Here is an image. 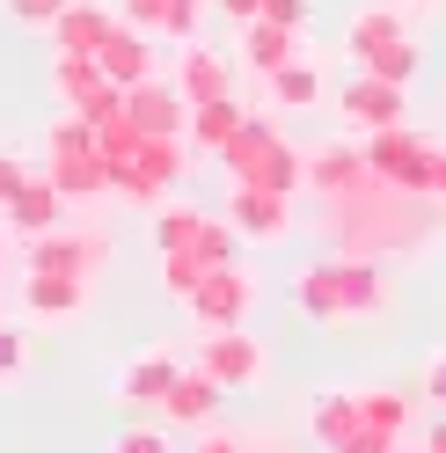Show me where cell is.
<instances>
[{"instance_id": "6da1fadb", "label": "cell", "mask_w": 446, "mask_h": 453, "mask_svg": "<svg viewBox=\"0 0 446 453\" xmlns=\"http://www.w3.org/2000/svg\"><path fill=\"white\" fill-rule=\"evenodd\" d=\"M293 307L308 322H373L388 307V286H381V264L373 257H322L293 278Z\"/></svg>"}, {"instance_id": "7a4b0ae2", "label": "cell", "mask_w": 446, "mask_h": 453, "mask_svg": "<svg viewBox=\"0 0 446 453\" xmlns=\"http://www.w3.org/2000/svg\"><path fill=\"white\" fill-rule=\"evenodd\" d=\"M219 168H227L235 183H264V190H278V197L308 190V154L271 125V110H249V125L235 132V147L219 154Z\"/></svg>"}, {"instance_id": "3957f363", "label": "cell", "mask_w": 446, "mask_h": 453, "mask_svg": "<svg viewBox=\"0 0 446 453\" xmlns=\"http://www.w3.org/2000/svg\"><path fill=\"white\" fill-rule=\"evenodd\" d=\"M366 168L403 190V197H432V176H439V139L410 132V125H388V132H366Z\"/></svg>"}, {"instance_id": "277c9868", "label": "cell", "mask_w": 446, "mask_h": 453, "mask_svg": "<svg viewBox=\"0 0 446 453\" xmlns=\"http://www.w3.org/2000/svg\"><path fill=\"white\" fill-rule=\"evenodd\" d=\"M183 168H190V139H139V154L125 168H110V190H118L125 205L161 212V205H169V190L183 183Z\"/></svg>"}, {"instance_id": "5b68a950", "label": "cell", "mask_w": 446, "mask_h": 453, "mask_svg": "<svg viewBox=\"0 0 446 453\" xmlns=\"http://www.w3.org/2000/svg\"><path fill=\"white\" fill-rule=\"evenodd\" d=\"M51 103L66 110V118H88V125H110V118H125V88L110 81L96 59H51Z\"/></svg>"}, {"instance_id": "8992f818", "label": "cell", "mask_w": 446, "mask_h": 453, "mask_svg": "<svg viewBox=\"0 0 446 453\" xmlns=\"http://www.w3.org/2000/svg\"><path fill=\"white\" fill-rule=\"evenodd\" d=\"M110 264V234L96 226H51V234L22 242V271H51V278H96Z\"/></svg>"}, {"instance_id": "52a82bcc", "label": "cell", "mask_w": 446, "mask_h": 453, "mask_svg": "<svg viewBox=\"0 0 446 453\" xmlns=\"http://www.w3.org/2000/svg\"><path fill=\"white\" fill-rule=\"evenodd\" d=\"M190 365H198V373H212L219 388L235 395V388H264L271 351H264L249 329H205V344H198V358H190Z\"/></svg>"}, {"instance_id": "ba28073f", "label": "cell", "mask_w": 446, "mask_h": 453, "mask_svg": "<svg viewBox=\"0 0 446 453\" xmlns=\"http://www.w3.org/2000/svg\"><path fill=\"white\" fill-rule=\"evenodd\" d=\"M249 307H257V271L227 264V271H212L205 286L190 293V322H198V329H242Z\"/></svg>"}, {"instance_id": "9c48e42d", "label": "cell", "mask_w": 446, "mask_h": 453, "mask_svg": "<svg viewBox=\"0 0 446 453\" xmlns=\"http://www.w3.org/2000/svg\"><path fill=\"white\" fill-rule=\"evenodd\" d=\"M125 118L147 132V139H190V103H183V88H176L169 73L125 88Z\"/></svg>"}, {"instance_id": "30bf717a", "label": "cell", "mask_w": 446, "mask_h": 453, "mask_svg": "<svg viewBox=\"0 0 446 453\" xmlns=\"http://www.w3.org/2000/svg\"><path fill=\"white\" fill-rule=\"evenodd\" d=\"M337 110H344V125H358V132H388V125L410 118V88L373 81V73H351L344 88H337Z\"/></svg>"}, {"instance_id": "8fae6325", "label": "cell", "mask_w": 446, "mask_h": 453, "mask_svg": "<svg viewBox=\"0 0 446 453\" xmlns=\"http://www.w3.org/2000/svg\"><path fill=\"white\" fill-rule=\"evenodd\" d=\"M227 219L242 242H286L293 234V197H278L264 183H235L227 190Z\"/></svg>"}, {"instance_id": "7c38bea8", "label": "cell", "mask_w": 446, "mask_h": 453, "mask_svg": "<svg viewBox=\"0 0 446 453\" xmlns=\"http://www.w3.org/2000/svg\"><path fill=\"white\" fill-rule=\"evenodd\" d=\"M373 183V168H366V147H351V139H322V147H308V190L322 197H351V190H366Z\"/></svg>"}, {"instance_id": "4fadbf2b", "label": "cell", "mask_w": 446, "mask_h": 453, "mask_svg": "<svg viewBox=\"0 0 446 453\" xmlns=\"http://www.w3.org/2000/svg\"><path fill=\"white\" fill-rule=\"evenodd\" d=\"M22 315L30 322H81L88 315V278H51V271H22Z\"/></svg>"}, {"instance_id": "5bb4252c", "label": "cell", "mask_w": 446, "mask_h": 453, "mask_svg": "<svg viewBox=\"0 0 446 453\" xmlns=\"http://www.w3.org/2000/svg\"><path fill=\"white\" fill-rule=\"evenodd\" d=\"M176 380H183V358H176L169 344H147V351H139L125 373H118V403H132V410H161Z\"/></svg>"}, {"instance_id": "9a60e30c", "label": "cell", "mask_w": 446, "mask_h": 453, "mask_svg": "<svg viewBox=\"0 0 446 453\" xmlns=\"http://www.w3.org/2000/svg\"><path fill=\"white\" fill-rule=\"evenodd\" d=\"M169 81L183 88V103L198 110V103H219V96H235V59H227V51H212V44H198V37H190Z\"/></svg>"}, {"instance_id": "2e32d148", "label": "cell", "mask_w": 446, "mask_h": 453, "mask_svg": "<svg viewBox=\"0 0 446 453\" xmlns=\"http://www.w3.org/2000/svg\"><path fill=\"white\" fill-rule=\"evenodd\" d=\"M110 30H118V8H110V0H66V15L51 22V51H66V59H96Z\"/></svg>"}, {"instance_id": "e0dca14e", "label": "cell", "mask_w": 446, "mask_h": 453, "mask_svg": "<svg viewBox=\"0 0 446 453\" xmlns=\"http://www.w3.org/2000/svg\"><path fill=\"white\" fill-rule=\"evenodd\" d=\"M403 37H410V15L396 8V0H373V8H358V15L344 22V51H351L358 66L381 59V51H388V44H403Z\"/></svg>"}, {"instance_id": "ac0fdd59", "label": "cell", "mask_w": 446, "mask_h": 453, "mask_svg": "<svg viewBox=\"0 0 446 453\" xmlns=\"http://www.w3.org/2000/svg\"><path fill=\"white\" fill-rule=\"evenodd\" d=\"M96 66L118 81V88H139V81H154V73H161V66H154V37H147V30H132V22H118V30L103 37Z\"/></svg>"}, {"instance_id": "d6986e66", "label": "cell", "mask_w": 446, "mask_h": 453, "mask_svg": "<svg viewBox=\"0 0 446 453\" xmlns=\"http://www.w3.org/2000/svg\"><path fill=\"white\" fill-rule=\"evenodd\" d=\"M293 59H308V44H300V30H286V22H242V66L249 73H278V66H293Z\"/></svg>"}, {"instance_id": "ffe728a7", "label": "cell", "mask_w": 446, "mask_h": 453, "mask_svg": "<svg viewBox=\"0 0 446 453\" xmlns=\"http://www.w3.org/2000/svg\"><path fill=\"white\" fill-rule=\"evenodd\" d=\"M0 219H8V234L37 242V234H51V226H66V197H59V183H51V176H30V183H22V197H15Z\"/></svg>"}, {"instance_id": "44dd1931", "label": "cell", "mask_w": 446, "mask_h": 453, "mask_svg": "<svg viewBox=\"0 0 446 453\" xmlns=\"http://www.w3.org/2000/svg\"><path fill=\"white\" fill-rule=\"evenodd\" d=\"M219 395H227V388H219L212 373L183 365V380L169 388V403H161V410H169V424H190V432H212V410H219Z\"/></svg>"}, {"instance_id": "7402d4cb", "label": "cell", "mask_w": 446, "mask_h": 453, "mask_svg": "<svg viewBox=\"0 0 446 453\" xmlns=\"http://www.w3.org/2000/svg\"><path fill=\"white\" fill-rule=\"evenodd\" d=\"M249 125V110L235 103V96H219V103H198V110H190V154H227L235 147V132Z\"/></svg>"}, {"instance_id": "603a6c76", "label": "cell", "mask_w": 446, "mask_h": 453, "mask_svg": "<svg viewBox=\"0 0 446 453\" xmlns=\"http://www.w3.org/2000/svg\"><path fill=\"white\" fill-rule=\"evenodd\" d=\"M308 424H315V439L337 453L351 432H366V417H358V388H322L315 403H308Z\"/></svg>"}, {"instance_id": "cb8c5ba5", "label": "cell", "mask_w": 446, "mask_h": 453, "mask_svg": "<svg viewBox=\"0 0 446 453\" xmlns=\"http://www.w3.org/2000/svg\"><path fill=\"white\" fill-rule=\"evenodd\" d=\"M51 183H59V197L66 205H88V197H110V161L103 154H59L44 168Z\"/></svg>"}, {"instance_id": "d4e9b609", "label": "cell", "mask_w": 446, "mask_h": 453, "mask_svg": "<svg viewBox=\"0 0 446 453\" xmlns=\"http://www.w3.org/2000/svg\"><path fill=\"white\" fill-rule=\"evenodd\" d=\"M264 96H271V110H315V103L329 96V81H322L315 59H293V66H278V73L264 81Z\"/></svg>"}, {"instance_id": "484cf974", "label": "cell", "mask_w": 446, "mask_h": 453, "mask_svg": "<svg viewBox=\"0 0 446 453\" xmlns=\"http://www.w3.org/2000/svg\"><path fill=\"white\" fill-rule=\"evenodd\" d=\"M410 388H358V417L373 424V432H388V439H410Z\"/></svg>"}, {"instance_id": "4316f807", "label": "cell", "mask_w": 446, "mask_h": 453, "mask_svg": "<svg viewBox=\"0 0 446 453\" xmlns=\"http://www.w3.org/2000/svg\"><path fill=\"white\" fill-rule=\"evenodd\" d=\"M205 219H212V212H198V205H176V197H169V205L154 212V249H161V257H176V249H198Z\"/></svg>"}, {"instance_id": "83f0119b", "label": "cell", "mask_w": 446, "mask_h": 453, "mask_svg": "<svg viewBox=\"0 0 446 453\" xmlns=\"http://www.w3.org/2000/svg\"><path fill=\"white\" fill-rule=\"evenodd\" d=\"M212 278V264L198 257V249H176V257H161V286H169V300H183L190 307V293H198Z\"/></svg>"}, {"instance_id": "f1b7e54d", "label": "cell", "mask_w": 446, "mask_h": 453, "mask_svg": "<svg viewBox=\"0 0 446 453\" xmlns=\"http://www.w3.org/2000/svg\"><path fill=\"white\" fill-rule=\"evenodd\" d=\"M417 66H425V51H417V37H403V44H388L381 59H366L358 73H373V81H396V88H410V81H417Z\"/></svg>"}, {"instance_id": "f546056e", "label": "cell", "mask_w": 446, "mask_h": 453, "mask_svg": "<svg viewBox=\"0 0 446 453\" xmlns=\"http://www.w3.org/2000/svg\"><path fill=\"white\" fill-rule=\"evenodd\" d=\"M30 380V336H22L15 322H0V395Z\"/></svg>"}, {"instance_id": "4dcf8cb0", "label": "cell", "mask_w": 446, "mask_h": 453, "mask_svg": "<svg viewBox=\"0 0 446 453\" xmlns=\"http://www.w3.org/2000/svg\"><path fill=\"white\" fill-rule=\"evenodd\" d=\"M44 147H51V161H59V154H96V125L59 110V118H51V132H44Z\"/></svg>"}, {"instance_id": "1f68e13d", "label": "cell", "mask_w": 446, "mask_h": 453, "mask_svg": "<svg viewBox=\"0 0 446 453\" xmlns=\"http://www.w3.org/2000/svg\"><path fill=\"white\" fill-rule=\"evenodd\" d=\"M205 8H212V0H169V15H161V37L190 44V37H198V22H205Z\"/></svg>"}, {"instance_id": "d6a6232c", "label": "cell", "mask_w": 446, "mask_h": 453, "mask_svg": "<svg viewBox=\"0 0 446 453\" xmlns=\"http://www.w3.org/2000/svg\"><path fill=\"white\" fill-rule=\"evenodd\" d=\"M8 15L22 22V30H44V37H51V22L66 15V0H8Z\"/></svg>"}, {"instance_id": "836d02e7", "label": "cell", "mask_w": 446, "mask_h": 453, "mask_svg": "<svg viewBox=\"0 0 446 453\" xmlns=\"http://www.w3.org/2000/svg\"><path fill=\"white\" fill-rule=\"evenodd\" d=\"M110 453H169V432H154V424H125V432L110 439Z\"/></svg>"}, {"instance_id": "e575fe53", "label": "cell", "mask_w": 446, "mask_h": 453, "mask_svg": "<svg viewBox=\"0 0 446 453\" xmlns=\"http://www.w3.org/2000/svg\"><path fill=\"white\" fill-rule=\"evenodd\" d=\"M37 176V168L30 161H22V154H8V147H0V212H8L15 205V197H22V183H30Z\"/></svg>"}, {"instance_id": "d590c367", "label": "cell", "mask_w": 446, "mask_h": 453, "mask_svg": "<svg viewBox=\"0 0 446 453\" xmlns=\"http://www.w3.org/2000/svg\"><path fill=\"white\" fill-rule=\"evenodd\" d=\"M161 15H169V0H118V22H132L147 37H161Z\"/></svg>"}, {"instance_id": "8d00e7d4", "label": "cell", "mask_w": 446, "mask_h": 453, "mask_svg": "<svg viewBox=\"0 0 446 453\" xmlns=\"http://www.w3.org/2000/svg\"><path fill=\"white\" fill-rule=\"evenodd\" d=\"M315 0H264V22H286V30H308Z\"/></svg>"}, {"instance_id": "74e56055", "label": "cell", "mask_w": 446, "mask_h": 453, "mask_svg": "<svg viewBox=\"0 0 446 453\" xmlns=\"http://www.w3.org/2000/svg\"><path fill=\"white\" fill-rule=\"evenodd\" d=\"M396 446H403V439H388V432H373V424H366V432H351L337 453H396Z\"/></svg>"}, {"instance_id": "f35d334b", "label": "cell", "mask_w": 446, "mask_h": 453, "mask_svg": "<svg viewBox=\"0 0 446 453\" xmlns=\"http://www.w3.org/2000/svg\"><path fill=\"white\" fill-rule=\"evenodd\" d=\"M417 388H425V403H432V410H446V351L425 365V380H417Z\"/></svg>"}, {"instance_id": "ab89813d", "label": "cell", "mask_w": 446, "mask_h": 453, "mask_svg": "<svg viewBox=\"0 0 446 453\" xmlns=\"http://www.w3.org/2000/svg\"><path fill=\"white\" fill-rule=\"evenodd\" d=\"M212 8L227 15V22H257V15H264V0H212Z\"/></svg>"}, {"instance_id": "60d3db41", "label": "cell", "mask_w": 446, "mask_h": 453, "mask_svg": "<svg viewBox=\"0 0 446 453\" xmlns=\"http://www.w3.org/2000/svg\"><path fill=\"white\" fill-rule=\"evenodd\" d=\"M198 453H249V446H242L235 432H205V439H198Z\"/></svg>"}, {"instance_id": "b9f144b4", "label": "cell", "mask_w": 446, "mask_h": 453, "mask_svg": "<svg viewBox=\"0 0 446 453\" xmlns=\"http://www.w3.org/2000/svg\"><path fill=\"white\" fill-rule=\"evenodd\" d=\"M425 446H432V453H446V417H439L432 432H425Z\"/></svg>"}, {"instance_id": "7bdbcfd3", "label": "cell", "mask_w": 446, "mask_h": 453, "mask_svg": "<svg viewBox=\"0 0 446 453\" xmlns=\"http://www.w3.org/2000/svg\"><path fill=\"white\" fill-rule=\"evenodd\" d=\"M432 197H446V147H439V176H432Z\"/></svg>"}, {"instance_id": "ee69618b", "label": "cell", "mask_w": 446, "mask_h": 453, "mask_svg": "<svg viewBox=\"0 0 446 453\" xmlns=\"http://www.w3.org/2000/svg\"><path fill=\"white\" fill-rule=\"evenodd\" d=\"M396 453H432V446H425V439H417V446H410V439H403V446H396Z\"/></svg>"}, {"instance_id": "f6af8a7d", "label": "cell", "mask_w": 446, "mask_h": 453, "mask_svg": "<svg viewBox=\"0 0 446 453\" xmlns=\"http://www.w3.org/2000/svg\"><path fill=\"white\" fill-rule=\"evenodd\" d=\"M0 257H8V219H0Z\"/></svg>"}, {"instance_id": "bcb514c9", "label": "cell", "mask_w": 446, "mask_h": 453, "mask_svg": "<svg viewBox=\"0 0 446 453\" xmlns=\"http://www.w3.org/2000/svg\"><path fill=\"white\" fill-rule=\"evenodd\" d=\"M396 8H432V0H396Z\"/></svg>"}, {"instance_id": "7dc6e473", "label": "cell", "mask_w": 446, "mask_h": 453, "mask_svg": "<svg viewBox=\"0 0 446 453\" xmlns=\"http://www.w3.org/2000/svg\"><path fill=\"white\" fill-rule=\"evenodd\" d=\"M249 453H264V446H249Z\"/></svg>"}, {"instance_id": "c3c4849f", "label": "cell", "mask_w": 446, "mask_h": 453, "mask_svg": "<svg viewBox=\"0 0 446 453\" xmlns=\"http://www.w3.org/2000/svg\"><path fill=\"white\" fill-rule=\"evenodd\" d=\"M0 293H8V286H0Z\"/></svg>"}]
</instances>
